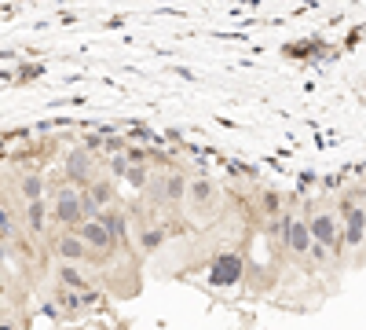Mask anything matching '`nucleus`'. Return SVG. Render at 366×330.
Instances as JSON below:
<instances>
[{
	"instance_id": "obj_1",
	"label": "nucleus",
	"mask_w": 366,
	"mask_h": 330,
	"mask_svg": "<svg viewBox=\"0 0 366 330\" xmlns=\"http://www.w3.org/2000/svg\"><path fill=\"white\" fill-rule=\"evenodd\" d=\"M48 217L56 220V224L62 228H81L84 224V209H81V191H73L70 184L56 195V202H51Z\"/></svg>"
},
{
	"instance_id": "obj_2",
	"label": "nucleus",
	"mask_w": 366,
	"mask_h": 330,
	"mask_svg": "<svg viewBox=\"0 0 366 330\" xmlns=\"http://www.w3.org/2000/svg\"><path fill=\"white\" fill-rule=\"evenodd\" d=\"M77 239L88 246V261H92V257L103 261V257H110V253L117 250V242H114L110 231H106L103 220H84V224L77 228Z\"/></svg>"
},
{
	"instance_id": "obj_3",
	"label": "nucleus",
	"mask_w": 366,
	"mask_h": 330,
	"mask_svg": "<svg viewBox=\"0 0 366 330\" xmlns=\"http://www.w3.org/2000/svg\"><path fill=\"white\" fill-rule=\"evenodd\" d=\"M308 220V231H311V242H319L322 250L337 253L341 250V224H337V213H311Z\"/></svg>"
},
{
	"instance_id": "obj_4",
	"label": "nucleus",
	"mask_w": 366,
	"mask_h": 330,
	"mask_svg": "<svg viewBox=\"0 0 366 330\" xmlns=\"http://www.w3.org/2000/svg\"><path fill=\"white\" fill-rule=\"evenodd\" d=\"M282 239H286V250L293 253V257H308V250L315 246L304 217H286L282 220Z\"/></svg>"
},
{
	"instance_id": "obj_5",
	"label": "nucleus",
	"mask_w": 366,
	"mask_h": 330,
	"mask_svg": "<svg viewBox=\"0 0 366 330\" xmlns=\"http://www.w3.org/2000/svg\"><path fill=\"white\" fill-rule=\"evenodd\" d=\"M66 184L73 187V191H84L92 184V154L84 151V147H73V151L66 154Z\"/></svg>"
},
{
	"instance_id": "obj_6",
	"label": "nucleus",
	"mask_w": 366,
	"mask_h": 330,
	"mask_svg": "<svg viewBox=\"0 0 366 330\" xmlns=\"http://www.w3.org/2000/svg\"><path fill=\"white\" fill-rule=\"evenodd\" d=\"M51 253L59 257V264H81V261H88V246L77 239V231H62V235L51 239Z\"/></svg>"
},
{
	"instance_id": "obj_7",
	"label": "nucleus",
	"mask_w": 366,
	"mask_h": 330,
	"mask_svg": "<svg viewBox=\"0 0 366 330\" xmlns=\"http://www.w3.org/2000/svg\"><path fill=\"white\" fill-rule=\"evenodd\" d=\"M209 279L217 283V286L239 283V279H242V257H234V253H223V257H217V261H212V268H209Z\"/></svg>"
},
{
	"instance_id": "obj_8",
	"label": "nucleus",
	"mask_w": 366,
	"mask_h": 330,
	"mask_svg": "<svg viewBox=\"0 0 366 330\" xmlns=\"http://www.w3.org/2000/svg\"><path fill=\"white\" fill-rule=\"evenodd\" d=\"M187 184H191V180L183 173H165V176H161V202H172V206L187 202Z\"/></svg>"
},
{
	"instance_id": "obj_9",
	"label": "nucleus",
	"mask_w": 366,
	"mask_h": 330,
	"mask_svg": "<svg viewBox=\"0 0 366 330\" xmlns=\"http://www.w3.org/2000/svg\"><path fill=\"white\" fill-rule=\"evenodd\" d=\"M84 195H88L92 202H95V206H114V198H117V191H114V184H110V180H92V184L88 187H84Z\"/></svg>"
},
{
	"instance_id": "obj_10",
	"label": "nucleus",
	"mask_w": 366,
	"mask_h": 330,
	"mask_svg": "<svg viewBox=\"0 0 366 330\" xmlns=\"http://www.w3.org/2000/svg\"><path fill=\"white\" fill-rule=\"evenodd\" d=\"M212 195H217V187H212V180H206V176H198V180L187 184V198L195 202V206H209Z\"/></svg>"
},
{
	"instance_id": "obj_11",
	"label": "nucleus",
	"mask_w": 366,
	"mask_h": 330,
	"mask_svg": "<svg viewBox=\"0 0 366 330\" xmlns=\"http://www.w3.org/2000/svg\"><path fill=\"white\" fill-rule=\"evenodd\" d=\"M59 283L70 286V290H88V275L77 272V264H59Z\"/></svg>"
},
{
	"instance_id": "obj_12",
	"label": "nucleus",
	"mask_w": 366,
	"mask_h": 330,
	"mask_svg": "<svg viewBox=\"0 0 366 330\" xmlns=\"http://www.w3.org/2000/svg\"><path fill=\"white\" fill-rule=\"evenodd\" d=\"M161 246H165V231H161V228H143V231H139V250H143L147 257H150V253H158Z\"/></svg>"
},
{
	"instance_id": "obj_13",
	"label": "nucleus",
	"mask_w": 366,
	"mask_h": 330,
	"mask_svg": "<svg viewBox=\"0 0 366 330\" xmlns=\"http://www.w3.org/2000/svg\"><path fill=\"white\" fill-rule=\"evenodd\" d=\"M19 191H23L26 206H29V202H40V198H45V180H40V176H23Z\"/></svg>"
},
{
	"instance_id": "obj_14",
	"label": "nucleus",
	"mask_w": 366,
	"mask_h": 330,
	"mask_svg": "<svg viewBox=\"0 0 366 330\" xmlns=\"http://www.w3.org/2000/svg\"><path fill=\"white\" fill-rule=\"evenodd\" d=\"M45 217H48L45 198H40V202H29V206H26V220H29V228H34V231L45 228Z\"/></svg>"
},
{
	"instance_id": "obj_15",
	"label": "nucleus",
	"mask_w": 366,
	"mask_h": 330,
	"mask_svg": "<svg viewBox=\"0 0 366 330\" xmlns=\"http://www.w3.org/2000/svg\"><path fill=\"white\" fill-rule=\"evenodd\" d=\"M125 180H128L132 187H147V184H150V169H147V165H128Z\"/></svg>"
},
{
	"instance_id": "obj_16",
	"label": "nucleus",
	"mask_w": 366,
	"mask_h": 330,
	"mask_svg": "<svg viewBox=\"0 0 366 330\" xmlns=\"http://www.w3.org/2000/svg\"><path fill=\"white\" fill-rule=\"evenodd\" d=\"M8 231H12V217H8V209L0 206V239H4Z\"/></svg>"
},
{
	"instance_id": "obj_17",
	"label": "nucleus",
	"mask_w": 366,
	"mask_h": 330,
	"mask_svg": "<svg viewBox=\"0 0 366 330\" xmlns=\"http://www.w3.org/2000/svg\"><path fill=\"white\" fill-rule=\"evenodd\" d=\"M110 169H114V176H125V173H128V162H125L121 154H117L114 162H110Z\"/></svg>"
},
{
	"instance_id": "obj_18",
	"label": "nucleus",
	"mask_w": 366,
	"mask_h": 330,
	"mask_svg": "<svg viewBox=\"0 0 366 330\" xmlns=\"http://www.w3.org/2000/svg\"><path fill=\"white\" fill-rule=\"evenodd\" d=\"M0 330H12V327H0Z\"/></svg>"
}]
</instances>
